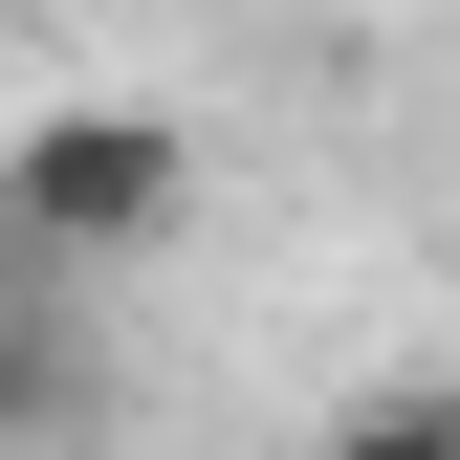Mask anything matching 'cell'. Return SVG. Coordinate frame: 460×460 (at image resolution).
Returning <instances> with one entry per match:
<instances>
[{"instance_id":"1","label":"cell","mask_w":460,"mask_h":460,"mask_svg":"<svg viewBox=\"0 0 460 460\" xmlns=\"http://www.w3.org/2000/svg\"><path fill=\"white\" fill-rule=\"evenodd\" d=\"M0 198H22V242H66V263H110V242H176L198 132H176V110H44Z\"/></svg>"},{"instance_id":"2","label":"cell","mask_w":460,"mask_h":460,"mask_svg":"<svg viewBox=\"0 0 460 460\" xmlns=\"http://www.w3.org/2000/svg\"><path fill=\"white\" fill-rule=\"evenodd\" d=\"M329 460H460V394H351Z\"/></svg>"}]
</instances>
